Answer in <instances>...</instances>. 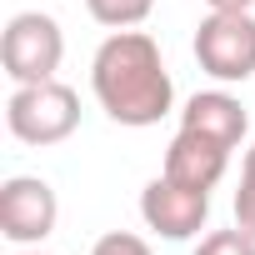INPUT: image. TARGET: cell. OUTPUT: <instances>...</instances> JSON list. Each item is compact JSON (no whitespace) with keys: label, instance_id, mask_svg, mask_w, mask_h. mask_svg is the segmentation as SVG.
<instances>
[{"label":"cell","instance_id":"6da1fadb","mask_svg":"<svg viewBox=\"0 0 255 255\" xmlns=\"http://www.w3.org/2000/svg\"><path fill=\"white\" fill-rule=\"evenodd\" d=\"M90 90L100 100V110L115 125H160L175 105V85L165 70V55L155 45V35L145 30H115L100 40L95 60H90Z\"/></svg>","mask_w":255,"mask_h":255},{"label":"cell","instance_id":"7a4b0ae2","mask_svg":"<svg viewBox=\"0 0 255 255\" xmlns=\"http://www.w3.org/2000/svg\"><path fill=\"white\" fill-rule=\"evenodd\" d=\"M5 125L20 145H60L80 125V95L60 80L15 85V95L5 100Z\"/></svg>","mask_w":255,"mask_h":255},{"label":"cell","instance_id":"3957f363","mask_svg":"<svg viewBox=\"0 0 255 255\" xmlns=\"http://www.w3.org/2000/svg\"><path fill=\"white\" fill-rule=\"evenodd\" d=\"M65 60V35H60V20L45 15V10H20L5 20V35H0V65L15 85H40V80H55Z\"/></svg>","mask_w":255,"mask_h":255},{"label":"cell","instance_id":"277c9868","mask_svg":"<svg viewBox=\"0 0 255 255\" xmlns=\"http://www.w3.org/2000/svg\"><path fill=\"white\" fill-rule=\"evenodd\" d=\"M195 60L220 85H245L255 75V15L250 10H210L195 25Z\"/></svg>","mask_w":255,"mask_h":255},{"label":"cell","instance_id":"5b68a950","mask_svg":"<svg viewBox=\"0 0 255 255\" xmlns=\"http://www.w3.org/2000/svg\"><path fill=\"white\" fill-rule=\"evenodd\" d=\"M55 220H60V200L50 180L10 175L0 185V235L10 245H40L45 235H55Z\"/></svg>","mask_w":255,"mask_h":255},{"label":"cell","instance_id":"8992f818","mask_svg":"<svg viewBox=\"0 0 255 255\" xmlns=\"http://www.w3.org/2000/svg\"><path fill=\"white\" fill-rule=\"evenodd\" d=\"M140 220H145L155 235H165V240H190V235H200L205 220H210V190L180 185V180H170V175L160 170V175L140 190Z\"/></svg>","mask_w":255,"mask_h":255},{"label":"cell","instance_id":"52a82bcc","mask_svg":"<svg viewBox=\"0 0 255 255\" xmlns=\"http://www.w3.org/2000/svg\"><path fill=\"white\" fill-rule=\"evenodd\" d=\"M225 165H230V150L200 130H175V140L165 145V175L180 180V185H195V190H215L225 180Z\"/></svg>","mask_w":255,"mask_h":255},{"label":"cell","instance_id":"ba28073f","mask_svg":"<svg viewBox=\"0 0 255 255\" xmlns=\"http://www.w3.org/2000/svg\"><path fill=\"white\" fill-rule=\"evenodd\" d=\"M180 125L185 130H200V135H210V140H220L225 150H235L240 140H245V105H240V95H230V90H195L190 100H185V110H180Z\"/></svg>","mask_w":255,"mask_h":255},{"label":"cell","instance_id":"9c48e42d","mask_svg":"<svg viewBox=\"0 0 255 255\" xmlns=\"http://www.w3.org/2000/svg\"><path fill=\"white\" fill-rule=\"evenodd\" d=\"M85 10H90V20L105 25V30H135V25L150 20L155 0H85Z\"/></svg>","mask_w":255,"mask_h":255},{"label":"cell","instance_id":"30bf717a","mask_svg":"<svg viewBox=\"0 0 255 255\" xmlns=\"http://www.w3.org/2000/svg\"><path fill=\"white\" fill-rule=\"evenodd\" d=\"M195 255H255V235L250 230H210V235H200V245H195Z\"/></svg>","mask_w":255,"mask_h":255},{"label":"cell","instance_id":"8fae6325","mask_svg":"<svg viewBox=\"0 0 255 255\" xmlns=\"http://www.w3.org/2000/svg\"><path fill=\"white\" fill-rule=\"evenodd\" d=\"M235 225L255 235V140L245 150V165H240V190H235Z\"/></svg>","mask_w":255,"mask_h":255},{"label":"cell","instance_id":"7c38bea8","mask_svg":"<svg viewBox=\"0 0 255 255\" xmlns=\"http://www.w3.org/2000/svg\"><path fill=\"white\" fill-rule=\"evenodd\" d=\"M90 255H150V245L140 235H130V230H110V235H100L90 245Z\"/></svg>","mask_w":255,"mask_h":255},{"label":"cell","instance_id":"4fadbf2b","mask_svg":"<svg viewBox=\"0 0 255 255\" xmlns=\"http://www.w3.org/2000/svg\"><path fill=\"white\" fill-rule=\"evenodd\" d=\"M205 5H210V10H250L255 0H205Z\"/></svg>","mask_w":255,"mask_h":255},{"label":"cell","instance_id":"5bb4252c","mask_svg":"<svg viewBox=\"0 0 255 255\" xmlns=\"http://www.w3.org/2000/svg\"><path fill=\"white\" fill-rule=\"evenodd\" d=\"M15 255H45V250H15Z\"/></svg>","mask_w":255,"mask_h":255}]
</instances>
